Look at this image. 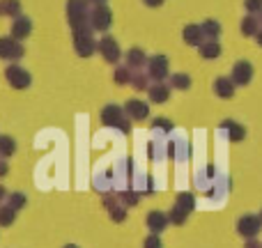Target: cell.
Wrapping results in <instances>:
<instances>
[{"mask_svg": "<svg viewBox=\"0 0 262 248\" xmlns=\"http://www.w3.org/2000/svg\"><path fill=\"white\" fill-rule=\"evenodd\" d=\"M246 248H262V246L258 244V241H253V239H251V241H249V244H246Z\"/></svg>", "mask_w": 262, "mask_h": 248, "instance_id": "cell-33", "label": "cell"}, {"mask_svg": "<svg viewBox=\"0 0 262 248\" xmlns=\"http://www.w3.org/2000/svg\"><path fill=\"white\" fill-rule=\"evenodd\" d=\"M115 78H118V83H124L127 81V72H124V69H118V76Z\"/></svg>", "mask_w": 262, "mask_h": 248, "instance_id": "cell-30", "label": "cell"}, {"mask_svg": "<svg viewBox=\"0 0 262 248\" xmlns=\"http://www.w3.org/2000/svg\"><path fill=\"white\" fill-rule=\"evenodd\" d=\"M99 51L104 53V58L108 60V62L118 60V55H120V49H118V44H115L113 37H104V39L99 41Z\"/></svg>", "mask_w": 262, "mask_h": 248, "instance_id": "cell-7", "label": "cell"}, {"mask_svg": "<svg viewBox=\"0 0 262 248\" xmlns=\"http://www.w3.org/2000/svg\"><path fill=\"white\" fill-rule=\"evenodd\" d=\"M260 221H262V214H260Z\"/></svg>", "mask_w": 262, "mask_h": 248, "instance_id": "cell-40", "label": "cell"}, {"mask_svg": "<svg viewBox=\"0 0 262 248\" xmlns=\"http://www.w3.org/2000/svg\"><path fill=\"white\" fill-rule=\"evenodd\" d=\"M203 28L200 26H186L184 28V39L189 41V44H200L203 41Z\"/></svg>", "mask_w": 262, "mask_h": 248, "instance_id": "cell-11", "label": "cell"}, {"mask_svg": "<svg viewBox=\"0 0 262 248\" xmlns=\"http://www.w3.org/2000/svg\"><path fill=\"white\" fill-rule=\"evenodd\" d=\"M168 221L175 223V226H182V223L186 221V212L184 209H180V207H175L170 214H168Z\"/></svg>", "mask_w": 262, "mask_h": 248, "instance_id": "cell-23", "label": "cell"}, {"mask_svg": "<svg viewBox=\"0 0 262 248\" xmlns=\"http://www.w3.org/2000/svg\"><path fill=\"white\" fill-rule=\"evenodd\" d=\"M5 5V14H9V16H21V3L18 0H3Z\"/></svg>", "mask_w": 262, "mask_h": 248, "instance_id": "cell-19", "label": "cell"}, {"mask_svg": "<svg viewBox=\"0 0 262 248\" xmlns=\"http://www.w3.org/2000/svg\"><path fill=\"white\" fill-rule=\"evenodd\" d=\"M157 126H161V129H170V122H166V120H157Z\"/></svg>", "mask_w": 262, "mask_h": 248, "instance_id": "cell-32", "label": "cell"}, {"mask_svg": "<svg viewBox=\"0 0 262 248\" xmlns=\"http://www.w3.org/2000/svg\"><path fill=\"white\" fill-rule=\"evenodd\" d=\"M111 21H113V12L108 7H104V5H99V7H95L90 12V26L95 30H108Z\"/></svg>", "mask_w": 262, "mask_h": 248, "instance_id": "cell-2", "label": "cell"}, {"mask_svg": "<svg viewBox=\"0 0 262 248\" xmlns=\"http://www.w3.org/2000/svg\"><path fill=\"white\" fill-rule=\"evenodd\" d=\"M23 205H26V195H23V193H12V195H9V205H7V207H12L14 212H16V209H21Z\"/></svg>", "mask_w": 262, "mask_h": 248, "instance_id": "cell-25", "label": "cell"}, {"mask_svg": "<svg viewBox=\"0 0 262 248\" xmlns=\"http://www.w3.org/2000/svg\"><path fill=\"white\" fill-rule=\"evenodd\" d=\"M14 149H16L14 140L9 138V136H0V154H3V156H9V154H14Z\"/></svg>", "mask_w": 262, "mask_h": 248, "instance_id": "cell-18", "label": "cell"}, {"mask_svg": "<svg viewBox=\"0 0 262 248\" xmlns=\"http://www.w3.org/2000/svg\"><path fill=\"white\" fill-rule=\"evenodd\" d=\"M21 55H23V46L18 44L14 37H5V39H0V58L14 60V58H21Z\"/></svg>", "mask_w": 262, "mask_h": 248, "instance_id": "cell-4", "label": "cell"}, {"mask_svg": "<svg viewBox=\"0 0 262 248\" xmlns=\"http://www.w3.org/2000/svg\"><path fill=\"white\" fill-rule=\"evenodd\" d=\"M149 97H152L154 101H166V99H168V87H166V85H154V87H149Z\"/></svg>", "mask_w": 262, "mask_h": 248, "instance_id": "cell-21", "label": "cell"}, {"mask_svg": "<svg viewBox=\"0 0 262 248\" xmlns=\"http://www.w3.org/2000/svg\"><path fill=\"white\" fill-rule=\"evenodd\" d=\"M145 5H149V7H159V5L163 3V0H143Z\"/></svg>", "mask_w": 262, "mask_h": 248, "instance_id": "cell-31", "label": "cell"}, {"mask_svg": "<svg viewBox=\"0 0 262 248\" xmlns=\"http://www.w3.org/2000/svg\"><path fill=\"white\" fill-rule=\"evenodd\" d=\"M244 7L249 9L251 14H253V12H260V9H262V0H246Z\"/></svg>", "mask_w": 262, "mask_h": 248, "instance_id": "cell-28", "label": "cell"}, {"mask_svg": "<svg viewBox=\"0 0 262 248\" xmlns=\"http://www.w3.org/2000/svg\"><path fill=\"white\" fill-rule=\"evenodd\" d=\"M260 228H262L260 216H253V214H249V216H242L239 223H237V230H239V235L249 237V239H253V237L258 235Z\"/></svg>", "mask_w": 262, "mask_h": 248, "instance_id": "cell-3", "label": "cell"}, {"mask_svg": "<svg viewBox=\"0 0 262 248\" xmlns=\"http://www.w3.org/2000/svg\"><path fill=\"white\" fill-rule=\"evenodd\" d=\"M168 216L166 214H161V212H152V214H147V228L149 230H154V232H161L163 228L168 226Z\"/></svg>", "mask_w": 262, "mask_h": 248, "instance_id": "cell-10", "label": "cell"}, {"mask_svg": "<svg viewBox=\"0 0 262 248\" xmlns=\"http://www.w3.org/2000/svg\"><path fill=\"white\" fill-rule=\"evenodd\" d=\"M172 85L180 87V90H186V87L191 85V78H189V76H184V74H180V76L172 78Z\"/></svg>", "mask_w": 262, "mask_h": 248, "instance_id": "cell-26", "label": "cell"}, {"mask_svg": "<svg viewBox=\"0 0 262 248\" xmlns=\"http://www.w3.org/2000/svg\"><path fill=\"white\" fill-rule=\"evenodd\" d=\"M260 21H262V14H260Z\"/></svg>", "mask_w": 262, "mask_h": 248, "instance_id": "cell-41", "label": "cell"}, {"mask_svg": "<svg viewBox=\"0 0 262 248\" xmlns=\"http://www.w3.org/2000/svg\"><path fill=\"white\" fill-rule=\"evenodd\" d=\"M7 81L12 83L14 87H28L30 85V74L23 72L18 67H9L7 69Z\"/></svg>", "mask_w": 262, "mask_h": 248, "instance_id": "cell-5", "label": "cell"}, {"mask_svg": "<svg viewBox=\"0 0 262 248\" xmlns=\"http://www.w3.org/2000/svg\"><path fill=\"white\" fill-rule=\"evenodd\" d=\"M223 126H226V129H230V138L232 140H242V138H244V129H242V126H237L235 122H230V120H228V122H223Z\"/></svg>", "mask_w": 262, "mask_h": 248, "instance_id": "cell-24", "label": "cell"}, {"mask_svg": "<svg viewBox=\"0 0 262 248\" xmlns=\"http://www.w3.org/2000/svg\"><path fill=\"white\" fill-rule=\"evenodd\" d=\"M64 248H76V246H64Z\"/></svg>", "mask_w": 262, "mask_h": 248, "instance_id": "cell-39", "label": "cell"}, {"mask_svg": "<svg viewBox=\"0 0 262 248\" xmlns=\"http://www.w3.org/2000/svg\"><path fill=\"white\" fill-rule=\"evenodd\" d=\"M67 14H69V23L74 28H83L88 26V0H69L67 3Z\"/></svg>", "mask_w": 262, "mask_h": 248, "instance_id": "cell-1", "label": "cell"}, {"mask_svg": "<svg viewBox=\"0 0 262 248\" xmlns=\"http://www.w3.org/2000/svg\"><path fill=\"white\" fill-rule=\"evenodd\" d=\"M219 51H221V49H219L216 41H209V44L200 46V55H203V58H216Z\"/></svg>", "mask_w": 262, "mask_h": 248, "instance_id": "cell-20", "label": "cell"}, {"mask_svg": "<svg viewBox=\"0 0 262 248\" xmlns=\"http://www.w3.org/2000/svg\"><path fill=\"white\" fill-rule=\"evenodd\" d=\"M14 209L12 207H0V226H12L14 223Z\"/></svg>", "mask_w": 262, "mask_h": 248, "instance_id": "cell-22", "label": "cell"}, {"mask_svg": "<svg viewBox=\"0 0 262 248\" xmlns=\"http://www.w3.org/2000/svg\"><path fill=\"white\" fill-rule=\"evenodd\" d=\"M242 32L244 35H255V32H260V18L258 16H246L244 21H242Z\"/></svg>", "mask_w": 262, "mask_h": 248, "instance_id": "cell-13", "label": "cell"}, {"mask_svg": "<svg viewBox=\"0 0 262 248\" xmlns=\"http://www.w3.org/2000/svg\"><path fill=\"white\" fill-rule=\"evenodd\" d=\"M145 248H161V239H159L157 235L147 237V239H145Z\"/></svg>", "mask_w": 262, "mask_h": 248, "instance_id": "cell-29", "label": "cell"}, {"mask_svg": "<svg viewBox=\"0 0 262 248\" xmlns=\"http://www.w3.org/2000/svg\"><path fill=\"white\" fill-rule=\"evenodd\" d=\"M232 92H235V90H232V83L228 81V78H219V81H216V95L219 97H226V99H228V97H232Z\"/></svg>", "mask_w": 262, "mask_h": 248, "instance_id": "cell-17", "label": "cell"}, {"mask_svg": "<svg viewBox=\"0 0 262 248\" xmlns=\"http://www.w3.org/2000/svg\"><path fill=\"white\" fill-rule=\"evenodd\" d=\"M0 14H5V5H3V0H0Z\"/></svg>", "mask_w": 262, "mask_h": 248, "instance_id": "cell-37", "label": "cell"}, {"mask_svg": "<svg viewBox=\"0 0 262 248\" xmlns=\"http://www.w3.org/2000/svg\"><path fill=\"white\" fill-rule=\"evenodd\" d=\"M127 110H129L131 118H136V120L147 118V106H145L143 101H129V104H127Z\"/></svg>", "mask_w": 262, "mask_h": 248, "instance_id": "cell-12", "label": "cell"}, {"mask_svg": "<svg viewBox=\"0 0 262 248\" xmlns=\"http://www.w3.org/2000/svg\"><path fill=\"white\" fill-rule=\"evenodd\" d=\"M0 175H7V163H0Z\"/></svg>", "mask_w": 262, "mask_h": 248, "instance_id": "cell-34", "label": "cell"}, {"mask_svg": "<svg viewBox=\"0 0 262 248\" xmlns=\"http://www.w3.org/2000/svg\"><path fill=\"white\" fill-rule=\"evenodd\" d=\"M92 3H99L101 5V3H106V0H92Z\"/></svg>", "mask_w": 262, "mask_h": 248, "instance_id": "cell-38", "label": "cell"}, {"mask_svg": "<svg viewBox=\"0 0 262 248\" xmlns=\"http://www.w3.org/2000/svg\"><path fill=\"white\" fill-rule=\"evenodd\" d=\"M258 44H260V46H262V30H260V32H258Z\"/></svg>", "mask_w": 262, "mask_h": 248, "instance_id": "cell-36", "label": "cell"}, {"mask_svg": "<svg viewBox=\"0 0 262 248\" xmlns=\"http://www.w3.org/2000/svg\"><path fill=\"white\" fill-rule=\"evenodd\" d=\"M5 195H7V193H5V189H3V186H0V200H3Z\"/></svg>", "mask_w": 262, "mask_h": 248, "instance_id": "cell-35", "label": "cell"}, {"mask_svg": "<svg viewBox=\"0 0 262 248\" xmlns=\"http://www.w3.org/2000/svg\"><path fill=\"white\" fill-rule=\"evenodd\" d=\"M235 83L237 85H246V83L251 81V76H253V69H251L249 62H237L235 64Z\"/></svg>", "mask_w": 262, "mask_h": 248, "instance_id": "cell-8", "label": "cell"}, {"mask_svg": "<svg viewBox=\"0 0 262 248\" xmlns=\"http://www.w3.org/2000/svg\"><path fill=\"white\" fill-rule=\"evenodd\" d=\"M200 28H203V35L205 37H212V39H216L219 32H221V26H219L216 21H212V18H209V21H205Z\"/></svg>", "mask_w": 262, "mask_h": 248, "instance_id": "cell-16", "label": "cell"}, {"mask_svg": "<svg viewBox=\"0 0 262 248\" xmlns=\"http://www.w3.org/2000/svg\"><path fill=\"white\" fill-rule=\"evenodd\" d=\"M143 60H145V55L140 53V49H134V51L129 53V64H140Z\"/></svg>", "mask_w": 262, "mask_h": 248, "instance_id": "cell-27", "label": "cell"}, {"mask_svg": "<svg viewBox=\"0 0 262 248\" xmlns=\"http://www.w3.org/2000/svg\"><path fill=\"white\" fill-rule=\"evenodd\" d=\"M193 205H195V200H193V195H191V193H180V195H177V205H175V207L184 209L186 214L193 209Z\"/></svg>", "mask_w": 262, "mask_h": 248, "instance_id": "cell-15", "label": "cell"}, {"mask_svg": "<svg viewBox=\"0 0 262 248\" xmlns=\"http://www.w3.org/2000/svg\"><path fill=\"white\" fill-rule=\"evenodd\" d=\"M104 124H120V108L118 106H108V108L101 113Z\"/></svg>", "mask_w": 262, "mask_h": 248, "instance_id": "cell-14", "label": "cell"}, {"mask_svg": "<svg viewBox=\"0 0 262 248\" xmlns=\"http://www.w3.org/2000/svg\"><path fill=\"white\" fill-rule=\"evenodd\" d=\"M149 74L154 78H163L168 74V60L163 55H157V58L149 60Z\"/></svg>", "mask_w": 262, "mask_h": 248, "instance_id": "cell-9", "label": "cell"}, {"mask_svg": "<svg viewBox=\"0 0 262 248\" xmlns=\"http://www.w3.org/2000/svg\"><path fill=\"white\" fill-rule=\"evenodd\" d=\"M30 28H32L30 18L28 16H16L14 18V26H12V37L14 39H23V37L30 35Z\"/></svg>", "mask_w": 262, "mask_h": 248, "instance_id": "cell-6", "label": "cell"}]
</instances>
